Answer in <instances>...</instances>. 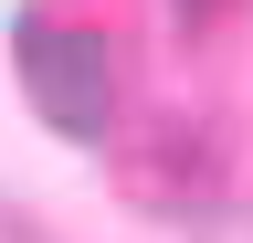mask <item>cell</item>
Instances as JSON below:
<instances>
[{
	"label": "cell",
	"instance_id": "1",
	"mask_svg": "<svg viewBox=\"0 0 253 243\" xmlns=\"http://www.w3.org/2000/svg\"><path fill=\"white\" fill-rule=\"evenodd\" d=\"M21 85L32 106L53 116L63 138H106L116 106H126V53L95 11H74V0H42V11H21Z\"/></svg>",
	"mask_w": 253,
	"mask_h": 243
},
{
	"label": "cell",
	"instance_id": "2",
	"mask_svg": "<svg viewBox=\"0 0 253 243\" xmlns=\"http://www.w3.org/2000/svg\"><path fill=\"white\" fill-rule=\"evenodd\" d=\"M169 11H179L190 43H211V32H232V21H243V0H169Z\"/></svg>",
	"mask_w": 253,
	"mask_h": 243
}]
</instances>
